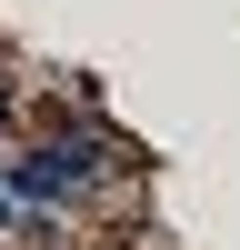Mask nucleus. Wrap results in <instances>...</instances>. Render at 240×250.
<instances>
[{"label":"nucleus","instance_id":"f257e3e1","mask_svg":"<svg viewBox=\"0 0 240 250\" xmlns=\"http://www.w3.org/2000/svg\"><path fill=\"white\" fill-rule=\"evenodd\" d=\"M0 190H10L20 210H30V220H50V210H80V200H90V190H80L70 170H60V150H50V130H40V140H20V150L0 160Z\"/></svg>","mask_w":240,"mask_h":250},{"label":"nucleus","instance_id":"f03ea898","mask_svg":"<svg viewBox=\"0 0 240 250\" xmlns=\"http://www.w3.org/2000/svg\"><path fill=\"white\" fill-rule=\"evenodd\" d=\"M0 130H20V90H10V80H0Z\"/></svg>","mask_w":240,"mask_h":250},{"label":"nucleus","instance_id":"7ed1b4c3","mask_svg":"<svg viewBox=\"0 0 240 250\" xmlns=\"http://www.w3.org/2000/svg\"><path fill=\"white\" fill-rule=\"evenodd\" d=\"M20 220H30V210H20V200H10V190H0V240H10V230H20Z\"/></svg>","mask_w":240,"mask_h":250}]
</instances>
